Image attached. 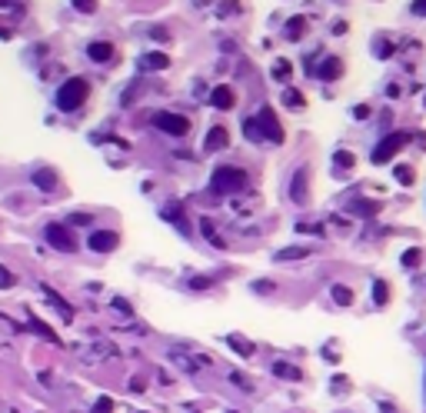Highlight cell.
Listing matches in <instances>:
<instances>
[{"instance_id":"6da1fadb","label":"cell","mask_w":426,"mask_h":413,"mask_svg":"<svg viewBox=\"0 0 426 413\" xmlns=\"http://www.w3.org/2000/svg\"><path fill=\"white\" fill-rule=\"evenodd\" d=\"M87 93H90V87H87V80H80V77H70L67 84H63L61 91H57V107L63 110V114H74L84 100H87Z\"/></svg>"},{"instance_id":"7a4b0ae2","label":"cell","mask_w":426,"mask_h":413,"mask_svg":"<svg viewBox=\"0 0 426 413\" xmlns=\"http://www.w3.org/2000/svg\"><path fill=\"white\" fill-rule=\"evenodd\" d=\"M213 190H220V194H237V190H244L246 187V170L240 167H216L213 170Z\"/></svg>"},{"instance_id":"3957f363","label":"cell","mask_w":426,"mask_h":413,"mask_svg":"<svg viewBox=\"0 0 426 413\" xmlns=\"http://www.w3.org/2000/svg\"><path fill=\"white\" fill-rule=\"evenodd\" d=\"M153 123H157L164 134H170V137H187V134H190V120H187V117H180V114H170V110L157 114V117H153Z\"/></svg>"},{"instance_id":"277c9868","label":"cell","mask_w":426,"mask_h":413,"mask_svg":"<svg viewBox=\"0 0 426 413\" xmlns=\"http://www.w3.org/2000/svg\"><path fill=\"white\" fill-rule=\"evenodd\" d=\"M47 240H50L54 250H61V254H74L77 250V240L70 237V230L63 227V224H50L47 227Z\"/></svg>"},{"instance_id":"5b68a950","label":"cell","mask_w":426,"mask_h":413,"mask_svg":"<svg viewBox=\"0 0 426 413\" xmlns=\"http://www.w3.org/2000/svg\"><path fill=\"white\" fill-rule=\"evenodd\" d=\"M407 140H410V134H393V137H386L380 147L373 150V164H386L396 150H403V147H407Z\"/></svg>"},{"instance_id":"8992f818","label":"cell","mask_w":426,"mask_h":413,"mask_svg":"<svg viewBox=\"0 0 426 413\" xmlns=\"http://www.w3.org/2000/svg\"><path fill=\"white\" fill-rule=\"evenodd\" d=\"M257 127H263V134H267V137L274 140V143H283V127L276 123V117H274V110H270V107H263V110H260Z\"/></svg>"},{"instance_id":"52a82bcc","label":"cell","mask_w":426,"mask_h":413,"mask_svg":"<svg viewBox=\"0 0 426 413\" xmlns=\"http://www.w3.org/2000/svg\"><path fill=\"white\" fill-rule=\"evenodd\" d=\"M210 104L216 110H230L233 104H237V91H233L230 84H220V87H213L210 91Z\"/></svg>"},{"instance_id":"ba28073f","label":"cell","mask_w":426,"mask_h":413,"mask_svg":"<svg viewBox=\"0 0 426 413\" xmlns=\"http://www.w3.org/2000/svg\"><path fill=\"white\" fill-rule=\"evenodd\" d=\"M117 244H120V237L113 230H97L90 237V250H97V254H110V250H117Z\"/></svg>"},{"instance_id":"9c48e42d","label":"cell","mask_w":426,"mask_h":413,"mask_svg":"<svg viewBox=\"0 0 426 413\" xmlns=\"http://www.w3.org/2000/svg\"><path fill=\"white\" fill-rule=\"evenodd\" d=\"M87 57H90L93 63H106L113 57V44H110V40H93V44L87 47Z\"/></svg>"},{"instance_id":"30bf717a","label":"cell","mask_w":426,"mask_h":413,"mask_svg":"<svg viewBox=\"0 0 426 413\" xmlns=\"http://www.w3.org/2000/svg\"><path fill=\"white\" fill-rule=\"evenodd\" d=\"M230 143V134H227V127H210V134H207V140H203V147L207 150H223Z\"/></svg>"},{"instance_id":"8fae6325","label":"cell","mask_w":426,"mask_h":413,"mask_svg":"<svg viewBox=\"0 0 426 413\" xmlns=\"http://www.w3.org/2000/svg\"><path fill=\"white\" fill-rule=\"evenodd\" d=\"M290 197L297 203H306V167H300L293 173V187H290Z\"/></svg>"},{"instance_id":"7c38bea8","label":"cell","mask_w":426,"mask_h":413,"mask_svg":"<svg viewBox=\"0 0 426 413\" xmlns=\"http://www.w3.org/2000/svg\"><path fill=\"white\" fill-rule=\"evenodd\" d=\"M167 63H170V57H167V54H160V50H157V54H147V57L140 61V67H143V70H164Z\"/></svg>"},{"instance_id":"4fadbf2b","label":"cell","mask_w":426,"mask_h":413,"mask_svg":"<svg viewBox=\"0 0 426 413\" xmlns=\"http://www.w3.org/2000/svg\"><path fill=\"white\" fill-rule=\"evenodd\" d=\"M340 70H343V63L336 61V57H330V61H323V67H320V77H323V80H336Z\"/></svg>"},{"instance_id":"5bb4252c","label":"cell","mask_w":426,"mask_h":413,"mask_svg":"<svg viewBox=\"0 0 426 413\" xmlns=\"http://www.w3.org/2000/svg\"><path fill=\"white\" fill-rule=\"evenodd\" d=\"M33 184L40 187V190H54V187H57V177H54L50 170H37V173H33Z\"/></svg>"},{"instance_id":"9a60e30c","label":"cell","mask_w":426,"mask_h":413,"mask_svg":"<svg viewBox=\"0 0 426 413\" xmlns=\"http://www.w3.org/2000/svg\"><path fill=\"white\" fill-rule=\"evenodd\" d=\"M333 300L340 306H350L353 304V290H350V287H343V283H336V287H333Z\"/></svg>"},{"instance_id":"2e32d148","label":"cell","mask_w":426,"mask_h":413,"mask_svg":"<svg viewBox=\"0 0 426 413\" xmlns=\"http://www.w3.org/2000/svg\"><path fill=\"white\" fill-rule=\"evenodd\" d=\"M306 254H310L306 247H287V250L276 254V260H300V257H306Z\"/></svg>"},{"instance_id":"e0dca14e","label":"cell","mask_w":426,"mask_h":413,"mask_svg":"<svg viewBox=\"0 0 426 413\" xmlns=\"http://www.w3.org/2000/svg\"><path fill=\"white\" fill-rule=\"evenodd\" d=\"M274 373H276V377H283V380H300V370L290 367V364H276Z\"/></svg>"},{"instance_id":"ac0fdd59","label":"cell","mask_w":426,"mask_h":413,"mask_svg":"<svg viewBox=\"0 0 426 413\" xmlns=\"http://www.w3.org/2000/svg\"><path fill=\"white\" fill-rule=\"evenodd\" d=\"M31 327H33V330H37V334H40V337L54 340V343H61V337H57V334H54V330H50V327H44V323L37 320V317H31Z\"/></svg>"},{"instance_id":"d6986e66","label":"cell","mask_w":426,"mask_h":413,"mask_svg":"<svg viewBox=\"0 0 426 413\" xmlns=\"http://www.w3.org/2000/svg\"><path fill=\"white\" fill-rule=\"evenodd\" d=\"M283 104H287V107H293V110H300V107H303V93H300V91H287V93H283Z\"/></svg>"},{"instance_id":"ffe728a7","label":"cell","mask_w":426,"mask_h":413,"mask_svg":"<svg viewBox=\"0 0 426 413\" xmlns=\"http://www.w3.org/2000/svg\"><path fill=\"white\" fill-rule=\"evenodd\" d=\"M303 17H293V20H290V27H287V37L290 40H297V37H300V33H303Z\"/></svg>"},{"instance_id":"44dd1931","label":"cell","mask_w":426,"mask_h":413,"mask_svg":"<svg viewBox=\"0 0 426 413\" xmlns=\"http://www.w3.org/2000/svg\"><path fill=\"white\" fill-rule=\"evenodd\" d=\"M200 227H203V233H207V240H210V244L223 247V240H220V237H216V230H213V224H210V220H200Z\"/></svg>"},{"instance_id":"7402d4cb","label":"cell","mask_w":426,"mask_h":413,"mask_svg":"<svg viewBox=\"0 0 426 413\" xmlns=\"http://www.w3.org/2000/svg\"><path fill=\"white\" fill-rule=\"evenodd\" d=\"M290 70H293V67H290L287 61H276V63H274V77H276V80H287Z\"/></svg>"},{"instance_id":"603a6c76","label":"cell","mask_w":426,"mask_h":413,"mask_svg":"<svg viewBox=\"0 0 426 413\" xmlns=\"http://www.w3.org/2000/svg\"><path fill=\"white\" fill-rule=\"evenodd\" d=\"M373 293H377V304H386V297H390V287H386L383 280H377V283H373Z\"/></svg>"},{"instance_id":"cb8c5ba5","label":"cell","mask_w":426,"mask_h":413,"mask_svg":"<svg viewBox=\"0 0 426 413\" xmlns=\"http://www.w3.org/2000/svg\"><path fill=\"white\" fill-rule=\"evenodd\" d=\"M74 7L80 14H93L97 10V0H74Z\"/></svg>"},{"instance_id":"d4e9b609","label":"cell","mask_w":426,"mask_h":413,"mask_svg":"<svg viewBox=\"0 0 426 413\" xmlns=\"http://www.w3.org/2000/svg\"><path fill=\"white\" fill-rule=\"evenodd\" d=\"M230 343H233V347H237V350L244 353V357H250V353H253V347H250V343H246V340H240V337H230Z\"/></svg>"},{"instance_id":"484cf974","label":"cell","mask_w":426,"mask_h":413,"mask_svg":"<svg viewBox=\"0 0 426 413\" xmlns=\"http://www.w3.org/2000/svg\"><path fill=\"white\" fill-rule=\"evenodd\" d=\"M396 180H400V184H413V170L410 167H396Z\"/></svg>"},{"instance_id":"4316f807","label":"cell","mask_w":426,"mask_h":413,"mask_svg":"<svg viewBox=\"0 0 426 413\" xmlns=\"http://www.w3.org/2000/svg\"><path fill=\"white\" fill-rule=\"evenodd\" d=\"M237 10H240V3H237V0H227V3H220V17L237 14Z\"/></svg>"},{"instance_id":"83f0119b","label":"cell","mask_w":426,"mask_h":413,"mask_svg":"<svg viewBox=\"0 0 426 413\" xmlns=\"http://www.w3.org/2000/svg\"><path fill=\"white\" fill-rule=\"evenodd\" d=\"M113 410V400L104 397V400H97V407H93V413H110Z\"/></svg>"},{"instance_id":"f1b7e54d","label":"cell","mask_w":426,"mask_h":413,"mask_svg":"<svg viewBox=\"0 0 426 413\" xmlns=\"http://www.w3.org/2000/svg\"><path fill=\"white\" fill-rule=\"evenodd\" d=\"M0 287H14V274L7 267H0Z\"/></svg>"},{"instance_id":"f546056e","label":"cell","mask_w":426,"mask_h":413,"mask_svg":"<svg viewBox=\"0 0 426 413\" xmlns=\"http://www.w3.org/2000/svg\"><path fill=\"white\" fill-rule=\"evenodd\" d=\"M246 137H250V140L263 137V134H260V127H257V120H246Z\"/></svg>"},{"instance_id":"4dcf8cb0","label":"cell","mask_w":426,"mask_h":413,"mask_svg":"<svg viewBox=\"0 0 426 413\" xmlns=\"http://www.w3.org/2000/svg\"><path fill=\"white\" fill-rule=\"evenodd\" d=\"M403 263H407V267H416V263H420V250H407V254H403Z\"/></svg>"},{"instance_id":"1f68e13d","label":"cell","mask_w":426,"mask_h":413,"mask_svg":"<svg viewBox=\"0 0 426 413\" xmlns=\"http://www.w3.org/2000/svg\"><path fill=\"white\" fill-rule=\"evenodd\" d=\"M336 164H340V167H353V153L340 150V153H336Z\"/></svg>"},{"instance_id":"d6a6232c","label":"cell","mask_w":426,"mask_h":413,"mask_svg":"<svg viewBox=\"0 0 426 413\" xmlns=\"http://www.w3.org/2000/svg\"><path fill=\"white\" fill-rule=\"evenodd\" d=\"M0 37H3V40L14 37V27H7V20H0Z\"/></svg>"},{"instance_id":"836d02e7","label":"cell","mask_w":426,"mask_h":413,"mask_svg":"<svg viewBox=\"0 0 426 413\" xmlns=\"http://www.w3.org/2000/svg\"><path fill=\"white\" fill-rule=\"evenodd\" d=\"M413 14H426V0H416V3H413Z\"/></svg>"},{"instance_id":"e575fe53","label":"cell","mask_w":426,"mask_h":413,"mask_svg":"<svg viewBox=\"0 0 426 413\" xmlns=\"http://www.w3.org/2000/svg\"><path fill=\"white\" fill-rule=\"evenodd\" d=\"M194 3H197V7H207V3H210V0H194Z\"/></svg>"},{"instance_id":"d590c367","label":"cell","mask_w":426,"mask_h":413,"mask_svg":"<svg viewBox=\"0 0 426 413\" xmlns=\"http://www.w3.org/2000/svg\"><path fill=\"white\" fill-rule=\"evenodd\" d=\"M7 3H10V0H0V7H7Z\"/></svg>"}]
</instances>
